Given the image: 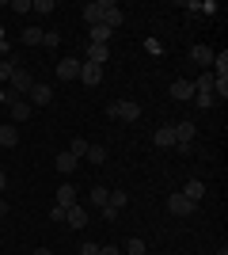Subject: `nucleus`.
Returning a JSON list of instances; mask_svg holds the SVG:
<instances>
[{"mask_svg": "<svg viewBox=\"0 0 228 255\" xmlns=\"http://www.w3.org/2000/svg\"><path fill=\"white\" fill-rule=\"evenodd\" d=\"M69 152H73L76 160H84V156H87V141H84V137H73V145H69Z\"/></svg>", "mask_w": 228, "mask_h": 255, "instance_id": "cd10ccee", "label": "nucleus"}, {"mask_svg": "<svg viewBox=\"0 0 228 255\" xmlns=\"http://www.w3.org/2000/svg\"><path fill=\"white\" fill-rule=\"evenodd\" d=\"M23 65H19V57H15V53H11V57H4V61H0V88H8V80L15 73H19Z\"/></svg>", "mask_w": 228, "mask_h": 255, "instance_id": "6e6552de", "label": "nucleus"}, {"mask_svg": "<svg viewBox=\"0 0 228 255\" xmlns=\"http://www.w3.org/2000/svg\"><path fill=\"white\" fill-rule=\"evenodd\" d=\"M87 164H103V160H107V149H103V145H87Z\"/></svg>", "mask_w": 228, "mask_h": 255, "instance_id": "393cba45", "label": "nucleus"}, {"mask_svg": "<svg viewBox=\"0 0 228 255\" xmlns=\"http://www.w3.org/2000/svg\"><path fill=\"white\" fill-rule=\"evenodd\" d=\"M80 80L87 88H99L103 84V65H91V61H80Z\"/></svg>", "mask_w": 228, "mask_h": 255, "instance_id": "39448f33", "label": "nucleus"}, {"mask_svg": "<svg viewBox=\"0 0 228 255\" xmlns=\"http://www.w3.org/2000/svg\"><path fill=\"white\" fill-rule=\"evenodd\" d=\"M4 213H8V202H4V198H0V217H4Z\"/></svg>", "mask_w": 228, "mask_h": 255, "instance_id": "4c0bfd02", "label": "nucleus"}, {"mask_svg": "<svg viewBox=\"0 0 228 255\" xmlns=\"http://www.w3.org/2000/svg\"><path fill=\"white\" fill-rule=\"evenodd\" d=\"M171 129H175V145H194V133H198L194 122H179V126H171Z\"/></svg>", "mask_w": 228, "mask_h": 255, "instance_id": "9d476101", "label": "nucleus"}, {"mask_svg": "<svg viewBox=\"0 0 228 255\" xmlns=\"http://www.w3.org/2000/svg\"><path fill=\"white\" fill-rule=\"evenodd\" d=\"M8 111H11V126L31 118V103H27V99H15V103H8Z\"/></svg>", "mask_w": 228, "mask_h": 255, "instance_id": "dca6fc26", "label": "nucleus"}, {"mask_svg": "<svg viewBox=\"0 0 228 255\" xmlns=\"http://www.w3.org/2000/svg\"><path fill=\"white\" fill-rule=\"evenodd\" d=\"M31 255H54V252H50V248H34Z\"/></svg>", "mask_w": 228, "mask_h": 255, "instance_id": "e433bc0d", "label": "nucleus"}, {"mask_svg": "<svg viewBox=\"0 0 228 255\" xmlns=\"http://www.w3.org/2000/svg\"><path fill=\"white\" fill-rule=\"evenodd\" d=\"M152 141H156V149H175V129L171 126H160L156 133H152Z\"/></svg>", "mask_w": 228, "mask_h": 255, "instance_id": "f3484780", "label": "nucleus"}, {"mask_svg": "<svg viewBox=\"0 0 228 255\" xmlns=\"http://www.w3.org/2000/svg\"><path fill=\"white\" fill-rule=\"evenodd\" d=\"M110 34H114V31H110L107 23H95V27H91V38H87V42H95V46H107V42H110Z\"/></svg>", "mask_w": 228, "mask_h": 255, "instance_id": "aec40b11", "label": "nucleus"}, {"mask_svg": "<svg viewBox=\"0 0 228 255\" xmlns=\"http://www.w3.org/2000/svg\"><path fill=\"white\" fill-rule=\"evenodd\" d=\"M103 23H107L110 31H118L122 23H126V15H122V11H118V4H114V8H110V11H107V19H103Z\"/></svg>", "mask_w": 228, "mask_h": 255, "instance_id": "b1692460", "label": "nucleus"}, {"mask_svg": "<svg viewBox=\"0 0 228 255\" xmlns=\"http://www.w3.org/2000/svg\"><path fill=\"white\" fill-rule=\"evenodd\" d=\"M54 168H57V171H61V175H73V171H76V168H80V160H76V156H73V152H69V149H65V152H57V160H54Z\"/></svg>", "mask_w": 228, "mask_h": 255, "instance_id": "f8f14e48", "label": "nucleus"}, {"mask_svg": "<svg viewBox=\"0 0 228 255\" xmlns=\"http://www.w3.org/2000/svg\"><path fill=\"white\" fill-rule=\"evenodd\" d=\"M42 46H46V50H54V46H61V34H57V31H46V34H42Z\"/></svg>", "mask_w": 228, "mask_h": 255, "instance_id": "c85d7f7f", "label": "nucleus"}, {"mask_svg": "<svg viewBox=\"0 0 228 255\" xmlns=\"http://www.w3.org/2000/svg\"><path fill=\"white\" fill-rule=\"evenodd\" d=\"M190 65L209 69V65H213V50H209V46H194V50H190Z\"/></svg>", "mask_w": 228, "mask_h": 255, "instance_id": "4468645a", "label": "nucleus"}, {"mask_svg": "<svg viewBox=\"0 0 228 255\" xmlns=\"http://www.w3.org/2000/svg\"><path fill=\"white\" fill-rule=\"evenodd\" d=\"M213 76H228V50L213 53Z\"/></svg>", "mask_w": 228, "mask_h": 255, "instance_id": "4be33fe9", "label": "nucleus"}, {"mask_svg": "<svg viewBox=\"0 0 228 255\" xmlns=\"http://www.w3.org/2000/svg\"><path fill=\"white\" fill-rule=\"evenodd\" d=\"M183 194L190 198V202H202V198H206V179H202V175H194V179H186Z\"/></svg>", "mask_w": 228, "mask_h": 255, "instance_id": "1a4fd4ad", "label": "nucleus"}, {"mask_svg": "<svg viewBox=\"0 0 228 255\" xmlns=\"http://www.w3.org/2000/svg\"><path fill=\"white\" fill-rule=\"evenodd\" d=\"M76 198H80V191H76L73 183H61V187H57V206H61V210L76 206Z\"/></svg>", "mask_w": 228, "mask_h": 255, "instance_id": "9b49d317", "label": "nucleus"}, {"mask_svg": "<svg viewBox=\"0 0 228 255\" xmlns=\"http://www.w3.org/2000/svg\"><path fill=\"white\" fill-rule=\"evenodd\" d=\"M110 8H114V0H91V4H84V19H87V27L103 23Z\"/></svg>", "mask_w": 228, "mask_h": 255, "instance_id": "f257e3e1", "label": "nucleus"}, {"mask_svg": "<svg viewBox=\"0 0 228 255\" xmlns=\"http://www.w3.org/2000/svg\"><path fill=\"white\" fill-rule=\"evenodd\" d=\"M194 92H213V73H198L194 76Z\"/></svg>", "mask_w": 228, "mask_h": 255, "instance_id": "a878e982", "label": "nucleus"}, {"mask_svg": "<svg viewBox=\"0 0 228 255\" xmlns=\"http://www.w3.org/2000/svg\"><path fill=\"white\" fill-rule=\"evenodd\" d=\"M80 61L107 65V61H110V46H95V42H87V46H84V57H80Z\"/></svg>", "mask_w": 228, "mask_h": 255, "instance_id": "423d86ee", "label": "nucleus"}, {"mask_svg": "<svg viewBox=\"0 0 228 255\" xmlns=\"http://www.w3.org/2000/svg\"><path fill=\"white\" fill-rule=\"evenodd\" d=\"M57 80H80V57H61L57 61Z\"/></svg>", "mask_w": 228, "mask_h": 255, "instance_id": "20e7f679", "label": "nucleus"}, {"mask_svg": "<svg viewBox=\"0 0 228 255\" xmlns=\"http://www.w3.org/2000/svg\"><path fill=\"white\" fill-rule=\"evenodd\" d=\"M194 107H202V111H209V107H217V96L213 92H194V99H190Z\"/></svg>", "mask_w": 228, "mask_h": 255, "instance_id": "412c9836", "label": "nucleus"}, {"mask_svg": "<svg viewBox=\"0 0 228 255\" xmlns=\"http://www.w3.org/2000/svg\"><path fill=\"white\" fill-rule=\"evenodd\" d=\"M4 38H8V34H4V27H0V42H4Z\"/></svg>", "mask_w": 228, "mask_h": 255, "instance_id": "58836bf2", "label": "nucleus"}, {"mask_svg": "<svg viewBox=\"0 0 228 255\" xmlns=\"http://www.w3.org/2000/svg\"><path fill=\"white\" fill-rule=\"evenodd\" d=\"M107 206H114V210H122V206H126V191H110Z\"/></svg>", "mask_w": 228, "mask_h": 255, "instance_id": "c756f323", "label": "nucleus"}, {"mask_svg": "<svg viewBox=\"0 0 228 255\" xmlns=\"http://www.w3.org/2000/svg\"><path fill=\"white\" fill-rule=\"evenodd\" d=\"M27 103H38V107L54 103V88H50V84H42V80H34V84H31V92H27Z\"/></svg>", "mask_w": 228, "mask_h": 255, "instance_id": "f03ea898", "label": "nucleus"}, {"mask_svg": "<svg viewBox=\"0 0 228 255\" xmlns=\"http://www.w3.org/2000/svg\"><path fill=\"white\" fill-rule=\"evenodd\" d=\"M0 145H4V149H15V145H19V129L11 126V122L0 126Z\"/></svg>", "mask_w": 228, "mask_h": 255, "instance_id": "6ab92c4d", "label": "nucleus"}, {"mask_svg": "<svg viewBox=\"0 0 228 255\" xmlns=\"http://www.w3.org/2000/svg\"><path fill=\"white\" fill-rule=\"evenodd\" d=\"M126 255H145V240H141V236H133V240H130V248H126Z\"/></svg>", "mask_w": 228, "mask_h": 255, "instance_id": "7c9ffc66", "label": "nucleus"}, {"mask_svg": "<svg viewBox=\"0 0 228 255\" xmlns=\"http://www.w3.org/2000/svg\"><path fill=\"white\" fill-rule=\"evenodd\" d=\"M11 11H15V15H27V11H31V0H11Z\"/></svg>", "mask_w": 228, "mask_h": 255, "instance_id": "473e14b6", "label": "nucleus"}, {"mask_svg": "<svg viewBox=\"0 0 228 255\" xmlns=\"http://www.w3.org/2000/svg\"><path fill=\"white\" fill-rule=\"evenodd\" d=\"M171 99L175 103H190V99H194V80H175L171 84Z\"/></svg>", "mask_w": 228, "mask_h": 255, "instance_id": "0eeeda50", "label": "nucleus"}, {"mask_svg": "<svg viewBox=\"0 0 228 255\" xmlns=\"http://www.w3.org/2000/svg\"><path fill=\"white\" fill-rule=\"evenodd\" d=\"M80 255H99V244H80Z\"/></svg>", "mask_w": 228, "mask_h": 255, "instance_id": "72a5a7b5", "label": "nucleus"}, {"mask_svg": "<svg viewBox=\"0 0 228 255\" xmlns=\"http://www.w3.org/2000/svg\"><path fill=\"white\" fill-rule=\"evenodd\" d=\"M65 221H69V229H84V225H87V210L80 202L69 206V210H65Z\"/></svg>", "mask_w": 228, "mask_h": 255, "instance_id": "ddd939ff", "label": "nucleus"}, {"mask_svg": "<svg viewBox=\"0 0 228 255\" xmlns=\"http://www.w3.org/2000/svg\"><path fill=\"white\" fill-rule=\"evenodd\" d=\"M167 210H171L175 217H190V213L198 210V202H190L186 194H171V198H167Z\"/></svg>", "mask_w": 228, "mask_h": 255, "instance_id": "7ed1b4c3", "label": "nucleus"}, {"mask_svg": "<svg viewBox=\"0 0 228 255\" xmlns=\"http://www.w3.org/2000/svg\"><path fill=\"white\" fill-rule=\"evenodd\" d=\"M118 213H122V210H114V206H103V210H99V217L114 225V221H118Z\"/></svg>", "mask_w": 228, "mask_h": 255, "instance_id": "2f4dec72", "label": "nucleus"}, {"mask_svg": "<svg viewBox=\"0 0 228 255\" xmlns=\"http://www.w3.org/2000/svg\"><path fill=\"white\" fill-rule=\"evenodd\" d=\"M0 103H4V88H0Z\"/></svg>", "mask_w": 228, "mask_h": 255, "instance_id": "ea45409f", "label": "nucleus"}, {"mask_svg": "<svg viewBox=\"0 0 228 255\" xmlns=\"http://www.w3.org/2000/svg\"><path fill=\"white\" fill-rule=\"evenodd\" d=\"M118 118L137 122V118H141V103H133V99H118Z\"/></svg>", "mask_w": 228, "mask_h": 255, "instance_id": "2eb2a0df", "label": "nucleus"}, {"mask_svg": "<svg viewBox=\"0 0 228 255\" xmlns=\"http://www.w3.org/2000/svg\"><path fill=\"white\" fill-rule=\"evenodd\" d=\"M31 11H38V15H54L57 4H54V0H31Z\"/></svg>", "mask_w": 228, "mask_h": 255, "instance_id": "5701e85b", "label": "nucleus"}, {"mask_svg": "<svg viewBox=\"0 0 228 255\" xmlns=\"http://www.w3.org/2000/svg\"><path fill=\"white\" fill-rule=\"evenodd\" d=\"M99 255H122V252H118L114 244H107V248H99Z\"/></svg>", "mask_w": 228, "mask_h": 255, "instance_id": "f704fd0d", "label": "nucleus"}, {"mask_svg": "<svg viewBox=\"0 0 228 255\" xmlns=\"http://www.w3.org/2000/svg\"><path fill=\"white\" fill-rule=\"evenodd\" d=\"M42 34L46 31H38V27H27V31H23V42L27 46H42Z\"/></svg>", "mask_w": 228, "mask_h": 255, "instance_id": "bb28decb", "label": "nucleus"}, {"mask_svg": "<svg viewBox=\"0 0 228 255\" xmlns=\"http://www.w3.org/2000/svg\"><path fill=\"white\" fill-rule=\"evenodd\" d=\"M107 198H110V191L107 187H91V191H87V206H91V210H103V206H107Z\"/></svg>", "mask_w": 228, "mask_h": 255, "instance_id": "a211bd4d", "label": "nucleus"}, {"mask_svg": "<svg viewBox=\"0 0 228 255\" xmlns=\"http://www.w3.org/2000/svg\"><path fill=\"white\" fill-rule=\"evenodd\" d=\"M8 191V175H4V171H0V194Z\"/></svg>", "mask_w": 228, "mask_h": 255, "instance_id": "c9c22d12", "label": "nucleus"}]
</instances>
